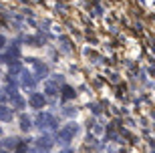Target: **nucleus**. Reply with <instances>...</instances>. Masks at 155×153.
<instances>
[{"mask_svg":"<svg viewBox=\"0 0 155 153\" xmlns=\"http://www.w3.org/2000/svg\"><path fill=\"white\" fill-rule=\"evenodd\" d=\"M63 97L64 99H73V97H75V91H73L71 87H64L63 89Z\"/></svg>","mask_w":155,"mask_h":153,"instance_id":"12","label":"nucleus"},{"mask_svg":"<svg viewBox=\"0 0 155 153\" xmlns=\"http://www.w3.org/2000/svg\"><path fill=\"white\" fill-rule=\"evenodd\" d=\"M18 55H20V48H18L16 45H14V46H10V51H8V61H10V58H16Z\"/></svg>","mask_w":155,"mask_h":153,"instance_id":"10","label":"nucleus"},{"mask_svg":"<svg viewBox=\"0 0 155 153\" xmlns=\"http://www.w3.org/2000/svg\"><path fill=\"white\" fill-rule=\"evenodd\" d=\"M20 129H22V131L30 129V119H28V117H22V119H20Z\"/></svg>","mask_w":155,"mask_h":153,"instance_id":"11","label":"nucleus"},{"mask_svg":"<svg viewBox=\"0 0 155 153\" xmlns=\"http://www.w3.org/2000/svg\"><path fill=\"white\" fill-rule=\"evenodd\" d=\"M30 105L35 109L45 107V97H42V93H32V95H30Z\"/></svg>","mask_w":155,"mask_h":153,"instance_id":"3","label":"nucleus"},{"mask_svg":"<svg viewBox=\"0 0 155 153\" xmlns=\"http://www.w3.org/2000/svg\"><path fill=\"white\" fill-rule=\"evenodd\" d=\"M20 71H22V67H20V62H16V61H14L10 67H8V73H10V75H18Z\"/></svg>","mask_w":155,"mask_h":153,"instance_id":"9","label":"nucleus"},{"mask_svg":"<svg viewBox=\"0 0 155 153\" xmlns=\"http://www.w3.org/2000/svg\"><path fill=\"white\" fill-rule=\"evenodd\" d=\"M77 131H79V127H77V125H73V123L67 125L64 129H61V131H58V139H61V143H69L71 139L77 135Z\"/></svg>","mask_w":155,"mask_h":153,"instance_id":"1","label":"nucleus"},{"mask_svg":"<svg viewBox=\"0 0 155 153\" xmlns=\"http://www.w3.org/2000/svg\"><path fill=\"white\" fill-rule=\"evenodd\" d=\"M2 145H4V149H14L18 145V139H16V137H8V139H4Z\"/></svg>","mask_w":155,"mask_h":153,"instance_id":"6","label":"nucleus"},{"mask_svg":"<svg viewBox=\"0 0 155 153\" xmlns=\"http://www.w3.org/2000/svg\"><path fill=\"white\" fill-rule=\"evenodd\" d=\"M10 103H12V107H16V109H22V107H24V101L18 97V93L10 95Z\"/></svg>","mask_w":155,"mask_h":153,"instance_id":"5","label":"nucleus"},{"mask_svg":"<svg viewBox=\"0 0 155 153\" xmlns=\"http://www.w3.org/2000/svg\"><path fill=\"white\" fill-rule=\"evenodd\" d=\"M46 95H51V97H52V95H57V93H54V87H52L51 83L46 85Z\"/></svg>","mask_w":155,"mask_h":153,"instance_id":"13","label":"nucleus"},{"mask_svg":"<svg viewBox=\"0 0 155 153\" xmlns=\"http://www.w3.org/2000/svg\"><path fill=\"white\" fill-rule=\"evenodd\" d=\"M4 93H6L4 89H0V101H6V95H4Z\"/></svg>","mask_w":155,"mask_h":153,"instance_id":"14","label":"nucleus"},{"mask_svg":"<svg viewBox=\"0 0 155 153\" xmlns=\"http://www.w3.org/2000/svg\"><path fill=\"white\" fill-rule=\"evenodd\" d=\"M22 85H24V87H28V89H32V87H35V79H32L30 75L24 73V75H22Z\"/></svg>","mask_w":155,"mask_h":153,"instance_id":"8","label":"nucleus"},{"mask_svg":"<svg viewBox=\"0 0 155 153\" xmlns=\"http://www.w3.org/2000/svg\"><path fill=\"white\" fill-rule=\"evenodd\" d=\"M36 123H38L40 129H52V127L57 125V123H54V117L48 115V113H40L38 119H36Z\"/></svg>","mask_w":155,"mask_h":153,"instance_id":"2","label":"nucleus"},{"mask_svg":"<svg viewBox=\"0 0 155 153\" xmlns=\"http://www.w3.org/2000/svg\"><path fill=\"white\" fill-rule=\"evenodd\" d=\"M0 135H2V129H0Z\"/></svg>","mask_w":155,"mask_h":153,"instance_id":"16","label":"nucleus"},{"mask_svg":"<svg viewBox=\"0 0 155 153\" xmlns=\"http://www.w3.org/2000/svg\"><path fill=\"white\" fill-rule=\"evenodd\" d=\"M12 119V109L6 105H0V121H10Z\"/></svg>","mask_w":155,"mask_h":153,"instance_id":"4","label":"nucleus"},{"mask_svg":"<svg viewBox=\"0 0 155 153\" xmlns=\"http://www.w3.org/2000/svg\"><path fill=\"white\" fill-rule=\"evenodd\" d=\"M38 145H40V147H45V149H48V147H52V139L48 135L40 137V139H38Z\"/></svg>","mask_w":155,"mask_h":153,"instance_id":"7","label":"nucleus"},{"mask_svg":"<svg viewBox=\"0 0 155 153\" xmlns=\"http://www.w3.org/2000/svg\"><path fill=\"white\" fill-rule=\"evenodd\" d=\"M4 45H6V38H4V36H0V48H4Z\"/></svg>","mask_w":155,"mask_h":153,"instance_id":"15","label":"nucleus"}]
</instances>
